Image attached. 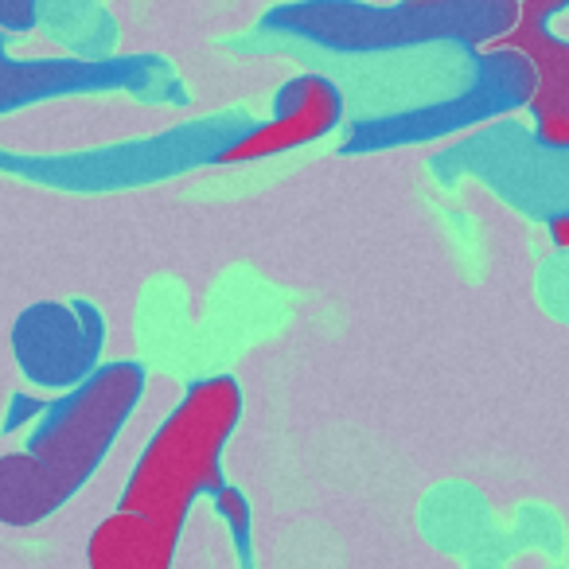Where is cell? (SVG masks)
<instances>
[{"label":"cell","instance_id":"6da1fadb","mask_svg":"<svg viewBox=\"0 0 569 569\" xmlns=\"http://www.w3.org/2000/svg\"><path fill=\"white\" fill-rule=\"evenodd\" d=\"M141 398V371L106 367L59 410L32 452L0 460V519L24 527L51 515L106 457L126 413Z\"/></svg>","mask_w":569,"mask_h":569},{"label":"cell","instance_id":"7a4b0ae2","mask_svg":"<svg viewBox=\"0 0 569 569\" xmlns=\"http://www.w3.org/2000/svg\"><path fill=\"white\" fill-rule=\"evenodd\" d=\"M242 413V390L234 379H203L176 402L129 476L121 503L168 527L183 530L191 503L203 491L222 488V449Z\"/></svg>","mask_w":569,"mask_h":569},{"label":"cell","instance_id":"3957f363","mask_svg":"<svg viewBox=\"0 0 569 569\" xmlns=\"http://www.w3.org/2000/svg\"><path fill=\"white\" fill-rule=\"evenodd\" d=\"M569 0H519V17L507 32L488 43L491 51L522 56L530 67V110L538 118V137L553 149H569V43L546 32Z\"/></svg>","mask_w":569,"mask_h":569},{"label":"cell","instance_id":"277c9868","mask_svg":"<svg viewBox=\"0 0 569 569\" xmlns=\"http://www.w3.org/2000/svg\"><path fill=\"white\" fill-rule=\"evenodd\" d=\"M343 98L320 74H301L277 94L273 118L261 121L253 133L238 137L230 149L219 152V164H253V160L281 157L293 152L309 141H320L325 133H332V126L340 121Z\"/></svg>","mask_w":569,"mask_h":569},{"label":"cell","instance_id":"5b68a950","mask_svg":"<svg viewBox=\"0 0 569 569\" xmlns=\"http://www.w3.org/2000/svg\"><path fill=\"white\" fill-rule=\"evenodd\" d=\"M180 535L160 527L141 511L118 507V515L90 535V566L98 569H164L176 553Z\"/></svg>","mask_w":569,"mask_h":569},{"label":"cell","instance_id":"8992f818","mask_svg":"<svg viewBox=\"0 0 569 569\" xmlns=\"http://www.w3.org/2000/svg\"><path fill=\"white\" fill-rule=\"evenodd\" d=\"M214 499H219V511H227V519L242 530L246 527V499L238 496L234 488H214Z\"/></svg>","mask_w":569,"mask_h":569},{"label":"cell","instance_id":"52a82bcc","mask_svg":"<svg viewBox=\"0 0 569 569\" xmlns=\"http://www.w3.org/2000/svg\"><path fill=\"white\" fill-rule=\"evenodd\" d=\"M550 238H553V246L569 250V211H566V214H558V219L550 222Z\"/></svg>","mask_w":569,"mask_h":569}]
</instances>
